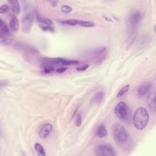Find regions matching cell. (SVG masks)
<instances>
[{
    "mask_svg": "<svg viewBox=\"0 0 156 156\" xmlns=\"http://www.w3.org/2000/svg\"><path fill=\"white\" fill-rule=\"evenodd\" d=\"M149 115L147 110L143 107H138L135 112L133 116V122L135 127L138 130H143L148 124Z\"/></svg>",
    "mask_w": 156,
    "mask_h": 156,
    "instance_id": "obj_1",
    "label": "cell"
},
{
    "mask_svg": "<svg viewBox=\"0 0 156 156\" xmlns=\"http://www.w3.org/2000/svg\"><path fill=\"white\" fill-rule=\"evenodd\" d=\"M113 136L115 141L119 145H123L128 140L127 132L123 126L115 124L113 127Z\"/></svg>",
    "mask_w": 156,
    "mask_h": 156,
    "instance_id": "obj_2",
    "label": "cell"
},
{
    "mask_svg": "<svg viewBox=\"0 0 156 156\" xmlns=\"http://www.w3.org/2000/svg\"><path fill=\"white\" fill-rule=\"evenodd\" d=\"M0 38L1 43L4 44H10L13 41L9 28L2 19H0Z\"/></svg>",
    "mask_w": 156,
    "mask_h": 156,
    "instance_id": "obj_3",
    "label": "cell"
},
{
    "mask_svg": "<svg viewBox=\"0 0 156 156\" xmlns=\"http://www.w3.org/2000/svg\"><path fill=\"white\" fill-rule=\"evenodd\" d=\"M94 153L99 156L116 155L115 149L111 145L108 144H101L96 146L94 148Z\"/></svg>",
    "mask_w": 156,
    "mask_h": 156,
    "instance_id": "obj_4",
    "label": "cell"
},
{
    "mask_svg": "<svg viewBox=\"0 0 156 156\" xmlns=\"http://www.w3.org/2000/svg\"><path fill=\"white\" fill-rule=\"evenodd\" d=\"M42 61L43 63L54 65L62 64L63 65H73L79 63V62L77 60H68L63 58H44L42 59Z\"/></svg>",
    "mask_w": 156,
    "mask_h": 156,
    "instance_id": "obj_5",
    "label": "cell"
},
{
    "mask_svg": "<svg viewBox=\"0 0 156 156\" xmlns=\"http://www.w3.org/2000/svg\"><path fill=\"white\" fill-rule=\"evenodd\" d=\"M115 114L120 120L124 121L127 118L128 111L126 104L124 102H120L115 107Z\"/></svg>",
    "mask_w": 156,
    "mask_h": 156,
    "instance_id": "obj_6",
    "label": "cell"
},
{
    "mask_svg": "<svg viewBox=\"0 0 156 156\" xmlns=\"http://www.w3.org/2000/svg\"><path fill=\"white\" fill-rule=\"evenodd\" d=\"M34 17L33 15L30 13L25 15L22 19V29L23 32L28 33L30 31L32 23H33Z\"/></svg>",
    "mask_w": 156,
    "mask_h": 156,
    "instance_id": "obj_7",
    "label": "cell"
},
{
    "mask_svg": "<svg viewBox=\"0 0 156 156\" xmlns=\"http://www.w3.org/2000/svg\"><path fill=\"white\" fill-rule=\"evenodd\" d=\"M52 130V126L51 124L45 123L40 127L38 133L41 138H45L50 135Z\"/></svg>",
    "mask_w": 156,
    "mask_h": 156,
    "instance_id": "obj_8",
    "label": "cell"
},
{
    "mask_svg": "<svg viewBox=\"0 0 156 156\" xmlns=\"http://www.w3.org/2000/svg\"><path fill=\"white\" fill-rule=\"evenodd\" d=\"M152 84L150 82H144L140 85L137 90V94L139 97L144 96L151 90Z\"/></svg>",
    "mask_w": 156,
    "mask_h": 156,
    "instance_id": "obj_9",
    "label": "cell"
},
{
    "mask_svg": "<svg viewBox=\"0 0 156 156\" xmlns=\"http://www.w3.org/2000/svg\"><path fill=\"white\" fill-rule=\"evenodd\" d=\"M141 20V14L138 11H135L132 12L129 17V21L130 24L132 25H136L138 24Z\"/></svg>",
    "mask_w": 156,
    "mask_h": 156,
    "instance_id": "obj_10",
    "label": "cell"
},
{
    "mask_svg": "<svg viewBox=\"0 0 156 156\" xmlns=\"http://www.w3.org/2000/svg\"><path fill=\"white\" fill-rule=\"evenodd\" d=\"M155 92L153 91L151 93L147 98V104L149 105V108L151 110H152L153 112H155Z\"/></svg>",
    "mask_w": 156,
    "mask_h": 156,
    "instance_id": "obj_11",
    "label": "cell"
},
{
    "mask_svg": "<svg viewBox=\"0 0 156 156\" xmlns=\"http://www.w3.org/2000/svg\"><path fill=\"white\" fill-rule=\"evenodd\" d=\"M105 97V93L102 91H99L95 93L92 98V101L94 104L101 103Z\"/></svg>",
    "mask_w": 156,
    "mask_h": 156,
    "instance_id": "obj_12",
    "label": "cell"
},
{
    "mask_svg": "<svg viewBox=\"0 0 156 156\" xmlns=\"http://www.w3.org/2000/svg\"><path fill=\"white\" fill-rule=\"evenodd\" d=\"M10 29L13 32H16L19 28V22L17 17L13 15L11 17L10 21Z\"/></svg>",
    "mask_w": 156,
    "mask_h": 156,
    "instance_id": "obj_13",
    "label": "cell"
},
{
    "mask_svg": "<svg viewBox=\"0 0 156 156\" xmlns=\"http://www.w3.org/2000/svg\"><path fill=\"white\" fill-rule=\"evenodd\" d=\"M107 129L104 125L101 124L98 127L96 131V135L99 138H104L107 135Z\"/></svg>",
    "mask_w": 156,
    "mask_h": 156,
    "instance_id": "obj_14",
    "label": "cell"
},
{
    "mask_svg": "<svg viewBox=\"0 0 156 156\" xmlns=\"http://www.w3.org/2000/svg\"><path fill=\"white\" fill-rule=\"evenodd\" d=\"M9 2L12 5V9L13 13L15 15L19 14L21 10V7H20V5L18 1L13 0V1H9Z\"/></svg>",
    "mask_w": 156,
    "mask_h": 156,
    "instance_id": "obj_15",
    "label": "cell"
},
{
    "mask_svg": "<svg viewBox=\"0 0 156 156\" xmlns=\"http://www.w3.org/2000/svg\"><path fill=\"white\" fill-rule=\"evenodd\" d=\"M34 147H35V149L36 150L38 155H40V156H45L46 155L44 149L41 144L35 143L34 145Z\"/></svg>",
    "mask_w": 156,
    "mask_h": 156,
    "instance_id": "obj_16",
    "label": "cell"
},
{
    "mask_svg": "<svg viewBox=\"0 0 156 156\" xmlns=\"http://www.w3.org/2000/svg\"><path fill=\"white\" fill-rule=\"evenodd\" d=\"M129 89V85H126L125 86L122 87V88H121V90L118 91V93L116 95V98H119L123 96L128 91Z\"/></svg>",
    "mask_w": 156,
    "mask_h": 156,
    "instance_id": "obj_17",
    "label": "cell"
},
{
    "mask_svg": "<svg viewBox=\"0 0 156 156\" xmlns=\"http://www.w3.org/2000/svg\"><path fill=\"white\" fill-rule=\"evenodd\" d=\"M78 25L83 26V27H93V26H94V23L93 22H91V21L79 20Z\"/></svg>",
    "mask_w": 156,
    "mask_h": 156,
    "instance_id": "obj_18",
    "label": "cell"
},
{
    "mask_svg": "<svg viewBox=\"0 0 156 156\" xmlns=\"http://www.w3.org/2000/svg\"><path fill=\"white\" fill-rule=\"evenodd\" d=\"M78 21H79V20H65V21H61L60 23L63 24L70 25V26H76V25H78Z\"/></svg>",
    "mask_w": 156,
    "mask_h": 156,
    "instance_id": "obj_19",
    "label": "cell"
},
{
    "mask_svg": "<svg viewBox=\"0 0 156 156\" xmlns=\"http://www.w3.org/2000/svg\"><path fill=\"white\" fill-rule=\"evenodd\" d=\"M37 18H38V20L42 24H45L46 26H51L52 24V21H51L49 19H47V18H41L40 16H37Z\"/></svg>",
    "mask_w": 156,
    "mask_h": 156,
    "instance_id": "obj_20",
    "label": "cell"
},
{
    "mask_svg": "<svg viewBox=\"0 0 156 156\" xmlns=\"http://www.w3.org/2000/svg\"><path fill=\"white\" fill-rule=\"evenodd\" d=\"M54 71V68L51 66H46L43 68V72L44 73H50L52 71Z\"/></svg>",
    "mask_w": 156,
    "mask_h": 156,
    "instance_id": "obj_21",
    "label": "cell"
},
{
    "mask_svg": "<svg viewBox=\"0 0 156 156\" xmlns=\"http://www.w3.org/2000/svg\"><path fill=\"white\" fill-rule=\"evenodd\" d=\"M61 10L63 12H65V13H69V12H71L72 10H73V9L69 6V5H63L61 7Z\"/></svg>",
    "mask_w": 156,
    "mask_h": 156,
    "instance_id": "obj_22",
    "label": "cell"
},
{
    "mask_svg": "<svg viewBox=\"0 0 156 156\" xmlns=\"http://www.w3.org/2000/svg\"><path fill=\"white\" fill-rule=\"evenodd\" d=\"M75 124L77 126H80L82 124V117L80 113H78L76 116V120H75Z\"/></svg>",
    "mask_w": 156,
    "mask_h": 156,
    "instance_id": "obj_23",
    "label": "cell"
},
{
    "mask_svg": "<svg viewBox=\"0 0 156 156\" xmlns=\"http://www.w3.org/2000/svg\"><path fill=\"white\" fill-rule=\"evenodd\" d=\"M9 9V7L7 4H3L0 7V13H4L7 12Z\"/></svg>",
    "mask_w": 156,
    "mask_h": 156,
    "instance_id": "obj_24",
    "label": "cell"
},
{
    "mask_svg": "<svg viewBox=\"0 0 156 156\" xmlns=\"http://www.w3.org/2000/svg\"><path fill=\"white\" fill-rule=\"evenodd\" d=\"M88 67H89V65H83V66L77 67V68H76V70H77V71H84V70L87 69Z\"/></svg>",
    "mask_w": 156,
    "mask_h": 156,
    "instance_id": "obj_25",
    "label": "cell"
},
{
    "mask_svg": "<svg viewBox=\"0 0 156 156\" xmlns=\"http://www.w3.org/2000/svg\"><path fill=\"white\" fill-rule=\"evenodd\" d=\"M42 29L44 31H53V28L51 26H44L42 27Z\"/></svg>",
    "mask_w": 156,
    "mask_h": 156,
    "instance_id": "obj_26",
    "label": "cell"
},
{
    "mask_svg": "<svg viewBox=\"0 0 156 156\" xmlns=\"http://www.w3.org/2000/svg\"><path fill=\"white\" fill-rule=\"evenodd\" d=\"M67 70V68H64V67H62V68H57L56 69V72L58 73H64L65 71H66Z\"/></svg>",
    "mask_w": 156,
    "mask_h": 156,
    "instance_id": "obj_27",
    "label": "cell"
}]
</instances>
